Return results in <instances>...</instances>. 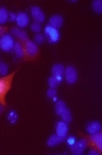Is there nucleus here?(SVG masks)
I'll return each instance as SVG.
<instances>
[{"instance_id":"nucleus-22","label":"nucleus","mask_w":102,"mask_h":155,"mask_svg":"<svg viewBox=\"0 0 102 155\" xmlns=\"http://www.w3.org/2000/svg\"><path fill=\"white\" fill-rule=\"evenodd\" d=\"M44 41H45V37H44L43 34L37 33L36 35L34 37V43L35 44H43Z\"/></svg>"},{"instance_id":"nucleus-4","label":"nucleus","mask_w":102,"mask_h":155,"mask_svg":"<svg viewBox=\"0 0 102 155\" xmlns=\"http://www.w3.org/2000/svg\"><path fill=\"white\" fill-rule=\"evenodd\" d=\"M45 37L47 38L49 43H57L60 39V32L57 31V29L52 28L51 26H46L45 27Z\"/></svg>"},{"instance_id":"nucleus-9","label":"nucleus","mask_w":102,"mask_h":155,"mask_svg":"<svg viewBox=\"0 0 102 155\" xmlns=\"http://www.w3.org/2000/svg\"><path fill=\"white\" fill-rule=\"evenodd\" d=\"M64 71H65V68L62 64H54L51 68V73H52V76L57 80V81H61L62 80V76L64 74Z\"/></svg>"},{"instance_id":"nucleus-31","label":"nucleus","mask_w":102,"mask_h":155,"mask_svg":"<svg viewBox=\"0 0 102 155\" xmlns=\"http://www.w3.org/2000/svg\"><path fill=\"white\" fill-rule=\"evenodd\" d=\"M0 111H1V107H0Z\"/></svg>"},{"instance_id":"nucleus-19","label":"nucleus","mask_w":102,"mask_h":155,"mask_svg":"<svg viewBox=\"0 0 102 155\" xmlns=\"http://www.w3.org/2000/svg\"><path fill=\"white\" fill-rule=\"evenodd\" d=\"M8 17H9V13L5 8H0V25L5 24L8 21Z\"/></svg>"},{"instance_id":"nucleus-17","label":"nucleus","mask_w":102,"mask_h":155,"mask_svg":"<svg viewBox=\"0 0 102 155\" xmlns=\"http://www.w3.org/2000/svg\"><path fill=\"white\" fill-rule=\"evenodd\" d=\"M60 116L62 117L63 121L66 122V123H70V122H71V114H70V111H69V109H68V108H65V109L63 110V112H62Z\"/></svg>"},{"instance_id":"nucleus-26","label":"nucleus","mask_w":102,"mask_h":155,"mask_svg":"<svg viewBox=\"0 0 102 155\" xmlns=\"http://www.w3.org/2000/svg\"><path fill=\"white\" fill-rule=\"evenodd\" d=\"M76 141H77V140H76V138H75V137H73V136L68 137V138H67V144H68L69 147L73 146V144L75 143Z\"/></svg>"},{"instance_id":"nucleus-3","label":"nucleus","mask_w":102,"mask_h":155,"mask_svg":"<svg viewBox=\"0 0 102 155\" xmlns=\"http://www.w3.org/2000/svg\"><path fill=\"white\" fill-rule=\"evenodd\" d=\"M84 139L86 140L87 146L91 147L93 150H96L98 153L102 152V133L98 132L96 134H91V136H85V135H82Z\"/></svg>"},{"instance_id":"nucleus-21","label":"nucleus","mask_w":102,"mask_h":155,"mask_svg":"<svg viewBox=\"0 0 102 155\" xmlns=\"http://www.w3.org/2000/svg\"><path fill=\"white\" fill-rule=\"evenodd\" d=\"M57 84H59V81H57V80L55 79L53 76H51V77L48 78V84H49L50 88H53V89H55V87L57 86Z\"/></svg>"},{"instance_id":"nucleus-15","label":"nucleus","mask_w":102,"mask_h":155,"mask_svg":"<svg viewBox=\"0 0 102 155\" xmlns=\"http://www.w3.org/2000/svg\"><path fill=\"white\" fill-rule=\"evenodd\" d=\"M86 130L87 133H89V134H96V133L100 132L101 130V124L99 123V122H89L88 124L86 125Z\"/></svg>"},{"instance_id":"nucleus-24","label":"nucleus","mask_w":102,"mask_h":155,"mask_svg":"<svg viewBox=\"0 0 102 155\" xmlns=\"http://www.w3.org/2000/svg\"><path fill=\"white\" fill-rule=\"evenodd\" d=\"M31 30H32L33 32H35V33H39V32L42 30V27H41V25H39V24L33 23V24L31 25Z\"/></svg>"},{"instance_id":"nucleus-12","label":"nucleus","mask_w":102,"mask_h":155,"mask_svg":"<svg viewBox=\"0 0 102 155\" xmlns=\"http://www.w3.org/2000/svg\"><path fill=\"white\" fill-rule=\"evenodd\" d=\"M49 26H51L52 28H55V29H59L60 27L63 24V17L61 15H53L50 17L49 19Z\"/></svg>"},{"instance_id":"nucleus-27","label":"nucleus","mask_w":102,"mask_h":155,"mask_svg":"<svg viewBox=\"0 0 102 155\" xmlns=\"http://www.w3.org/2000/svg\"><path fill=\"white\" fill-rule=\"evenodd\" d=\"M16 119H17V116L15 114V112H14V111H11V114H10V116H9V120L12 122V123H14Z\"/></svg>"},{"instance_id":"nucleus-10","label":"nucleus","mask_w":102,"mask_h":155,"mask_svg":"<svg viewBox=\"0 0 102 155\" xmlns=\"http://www.w3.org/2000/svg\"><path fill=\"white\" fill-rule=\"evenodd\" d=\"M16 23H17V26L19 28H23L29 23V17L26 13L20 12V13L16 14Z\"/></svg>"},{"instance_id":"nucleus-5","label":"nucleus","mask_w":102,"mask_h":155,"mask_svg":"<svg viewBox=\"0 0 102 155\" xmlns=\"http://www.w3.org/2000/svg\"><path fill=\"white\" fill-rule=\"evenodd\" d=\"M14 47V41L13 38L9 34H3L2 37L0 38V49H2L3 51H10Z\"/></svg>"},{"instance_id":"nucleus-14","label":"nucleus","mask_w":102,"mask_h":155,"mask_svg":"<svg viewBox=\"0 0 102 155\" xmlns=\"http://www.w3.org/2000/svg\"><path fill=\"white\" fill-rule=\"evenodd\" d=\"M63 140H64V137H60V136H57V134L51 135L47 140V146L50 147V148H51V147H55L59 143H61Z\"/></svg>"},{"instance_id":"nucleus-8","label":"nucleus","mask_w":102,"mask_h":155,"mask_svg":"<svg viewBox=\"0 0 102 155\" xmlns=\"http://www.w3.org/2000/svg\"><path fill=\"white\" fill-rule=\"evenodd\" d=\"M31 14H32V17H33L34 21H35V23L39 24V23H44V21H45V15H44L43 11H42L39 7H32Z\"/></svg>"},{"instance_id":"nucleus-23","label":"nucleus","mask_w":102,"mask_h":155,"mask_svg":"<svg viewBox=\"0 0 102 155\" xmlns=\"http://www.w3.org/2000/svg\"><path fill=\"white\" fill-rule=\"evenodd\" d=\"M8 74V65L5 63H0V75L7 76Z\"/></svg>"},{"instance_id":"nucleus-28","label":"nucleus","mask_w":102,"mask_h":155,"mask_svg":"<svg viewBox=\"0 0 102 155\" xmlns=\"http://www.w3.org/2000/svg\"><path fill=\"white\" fill-rule=\"evenodd\" d=\"M7 31H8V27H5V26H0V38L2 37L3 34H5Z\"/></svg>"},{"instance_id":"nucleus-6","label":"nucleus","mask_w":102,"mask_h":155,"mask_svg":"<svg viewBox=\"0 0 102 155\" xmlns=\"http://www.w3.org/2000/svg\"><path fill=\"white\" fill-rule=\"evenodd\" d=\"M86 147H87L86 140L84 139V138H82V139L76 141L73 146H70V152L73 155H81Z\"/></svg>"},{"instance_id":"nucleus-20","label":"nucleus","mask_w":102,"mask_h":155,"mask_svg":"<svg viewBox=\"0 0 102 155\" xmlns=\"http://www.w3.org/2000/svg\"><path fill=\"white\" fill-rule=\"evenodd\" d=\"M91 7L93 10L96 13H102V1L101 0H95L93 3H91Z\"/></svg>"},{"instance_id":"nucleus-11","label":"nucleus","mask_w":102,"mask_h":155,"mask_svg":"<svg viewBox=\"0 0 102 155\" xmlns=\"http://www.w3.org/2000/svg\"><path fill=\"white\" fill-rule=\"evenodd\" d=\"M55 130H57V135L60 137H64L67 135V132H68V125L66 122L64 121H60L57 122V127H55Z\"/></svg>"},{"instance_id":"nucleus-2","label":"nucleus","mask_w":102,"mask_h":155,"mask_svg":"<svg viewBox=\"0 0 102 155\" xmlns=\"http://www.w3.org/2000/svg\"><path fill=\"white\" fill-rule=\"evenodd\" d=\"M17 71H18V70H16L13 73L0 78V105H2L3 107H5V105H7V103H5V96H7L8 92L11 90L12 81H13V78H14V76H15V74L17 73Z\"/></svg>"},{"instance_id":"nucleus-29","label":"nucleus","mask_w":102,"mask_h":155,"mask_svg":"<svg viewBox=\"0 0 102 155\" xmlns=\"http://www.w3.org/2000/svg\"><path fill=\"white\" fill-rule=\"evenodd\" d=\"M9 17H10V21H16V14H14V13H10V14H9Z\"/></svg>"},{"instance_id":"nucleus-7","label":"nucleus","mask_w":102,"mask_h":155,"mask_svg":"<svg viewBox=\"0 0 102 155\" xmlns=\"http://www.w3.org/2000/svg\"><path fill=\"white\" fill-rule=\"evenodd\" d=\"M64 74H65V78H66V81L68 84H75L77 81V72H76L75 68L73 66H67L65 68V71H64Z\"/></svg>"},{"instance_id":"nucleus-30","label":"nucleus","mask_w":102,"mask_h":155,"mask_svg":"<svg viewBox=\"0 0 102 155\" xmlns=\"http://www.w3.org/2000/svg\"><path fill=\"white\" fill-rule=\"evenodd\" d=\"M97 154H99V153H98L96 150H91V152H89V155H97Z\"/></svg>"},{"instance_id":"nucleus-13","label":"nucleus","mask_w":102,"mask_h":155,"mask_svg":"<svg viewBox=\"0 0 102 155\" xmlns=\"http://www.w3.org/2000/svg\"><path fill=\"white\" fill-rule=\"evenodd\" d=\"M11 35H14L15 38H17V39H18V41H20V40L28 39L27 32L23 31V30L18 29L17 27L12 28V29H11Z\"/></svg>"},{"instance_id":"nucleus-25","label":"nucleus","mask_w":102,"mask_h":155,"mask_svg":"<svg viewBox=\"0 0 102 155\" xmlns=\"http://www.w3.org/2000/svg\"><path fill=\"white\" fill-rule=\"evenodd\" d=\"M55 95H57V90L53 89V88H50V89L47 91V96L49 98H53Z\"/></svg>"},{"instance_id":"nucleus-16","label":"nucleus","mask_w":102,"mask_h":155,"mask_svg":"<svg viewBox=\"0 0 102 155\" xmlns=\"http://www.w3.org/2000/svg\"><path fill=\"white\" fill-rule=\"evenodd\" d=\"M14 53H15V55L17 56V57L19 58V59H23V46H21V44L18 42H16V43H14Z\"/></svg>"},{"instance_id":"nucleus-1","label":"nucleus","mask_w":102,"mask_h":155,"mask_svg":"<svg viewBox=\"0 0 102 155\" xmlns=\"http://www.w3.org/2000/svg\"><path fill=\"white\" fill-rule=\"evenodd\" d=\"M19 43L23 48V60L25 61H35L39 57V49L36 44L29 39L20 40Z\"/></svg>"},{"instance_id":"nucleus-18","label":"nucleus","mask_w":102,"mask_h":155,"mask_svg":"<svg viewBox=\"0 0 102 155\" xmlns=\"http://www.w3.org/2000/svg\"><path fill=\"white\" fill-rule=\"evenodd\" d=\"M66 108V106H65V103L63 102V101H59V102L55 104V106H54V110H55V114H57V116H60V114L63 112V110Z\"/></svg>"}]
</instances>
